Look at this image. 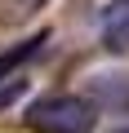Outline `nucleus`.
Masks as SVG:
<instances>
[{"label": "nucleus", "mask_w": 129, "mask_h": 133, "mask_svg": "<svg viewBox=\"0 0 129 133\" xmlns=\"http://www.w3.org/2000/svg\"><path fill=\"white\" fill-rule=\"evenodd\" d=\"M98 40L111 58H129V0H107L98 14Z\"/></svg>", "instance_id": "3"}, {"label": "nucleus", "mask_w": 129, "mask_h": 133, "mask_svg": "<svg viewBox=\"0 0 129 133\" xmlns=\"http://www.w3.org/2000/svg\"><path fill=\"white\" fill-rule=\"evenodd\" d=\"M40 53H45V31L31 36V40H22V44L9 49V53H0V107H9V102L27 89V66H31Z\"/></svg>", "instance_id": "2"}, {"label": "nucleus", "mask_w": 129, "mask_h": 133, "mask_svg": "<svg viewBox=\"0 0 129 133\" xmlns=\"http://www.w3.org/2000/svg\"><path fill=\"white\" fill-rule=\"evenodd\" d=\"M85 98L98 107V111H129V76L125 71H111V76H89V89Z\"/></svg>", "instance_id": "4"}, {"label": "nucleus", "mask_w": 129, "mask_h": 133, "mask_svg": "<svg viewBox=\"0 0 129 133\" xmlns=\"http://www.w3.org/2000/svg\"><path fill=\"white\" fill-rule=\"evenodd\" d=\"M116 133H129V129H116Z\"/></svg>", "instance_id": "5"}, {"label": "nucleus", "mask_w": 129, "mask_h": 133, "mask_svg": "<svg viewBox=\"0 0 129 133\" xmlns=\"http://www.w3.org/2000/svg\"><path fill=\"white\" fill-rule=\"evenodd\" d=\"M98 124V107L85 93H49L27 107L31 133H89Z\"/></svg>", "instance_id": "1"}]
</instances>
